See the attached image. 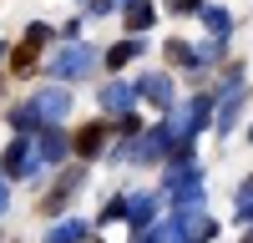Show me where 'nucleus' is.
I'll return each mask as SVG.
<instances>
[{"label":"nucleus","mask_w":253,"mask_h":243,"mask_svg":"<svg viewBox=\"0 0 253 243\" xmlns=\"http://www.w3.org/2000/svg\"><path fill=\"white\" fill-rule=\"evenodd\" d=\"M203 20H208V31H213V36H228V31H233V15L218 10V5H208V10H203Z\"/></svg>","instance_id":"obj_15"},{"label":"nucleus","mask_w":253,"mask_h":243,"mask_svg":"<svg viewBox=\"0 0 253 243\" xmlns=\"http://www.w3.org/2000/svg\"><path fill=\"white\" fill-rule=\"evenodd\" d=\"M126 208H132V198H112L107 208H101V223H107V218H126Z\"/></svg>","instance_id":"obj_20"},{"label":"nucleus","mask_w":253,"mask_h":243,"mask_svg":"<svg viewBox=\"0 0 253 243\" xmlns=\"http://www.w3.org/2000/svg\"><path fill=\"white\" fill-rule=\"evenodd\" d=\"M41 172V152H36V137H15L10 152H5V177H36Z\"/></svg>","instance_id":"obj_2"},{"label":"nucleus","mask_w":253,"mask_h":243,"mask_svg":"<svg viewBox=\"0 0 253 243\" xmlns=\"http://www.w3.org/2000/svg\"><path fill=\"white\" fill-rule=\"evenodd\" d=\"M248 243H253V238H248Z\"/></svg>","instance_id":"obj_26"},{"label":"nucleus","mask_w":253,"mask_h":243,"mask_svg":"<svg viewBox=\"0 0 253 243\" xmlns=\"http://www.w3.org/2000/svg\"><path fill=\"white\" fill-rule=\"evenodd\" d=\"M142 51H147V40H142V36H132V40H122V46H112V51H107V66H126V61L142 56Z\"/></svg>","instance_id":"obj_12"},{"label":"nucleus","mask_w":253,"mask_h":243,"mask_svg":"<svg viewBox=\"0 0 253 243\" xmlns=\"http://www.w3.org/2000/svg\"><path fill=\"white\" fill-rule=\"evenodd\" d=\"M152 20H157V10L147 5V0H132V5H126V26H132V36H137V31H147Z\"/></svg>","instance_id":"obj_13"},{"label":"nucleus","mask_w":253,"mask_h":243,"mask_svg":"<svg viewBox=\"0 0 253 243\" xmlns=\"http://www.w3.org/2000/svg\"><path fill=\"white\" fill-rule=\"evenodd\" d=\"M10 127H15L20 137H31V132H41V127H46V122H41V112L26 101V107H15V112H10Z\"/></svg>","instance_id":"obj_10"},{"label":"nucleus","mask_w":253,"mask_h":243,"mask_svg":"<svg viewBox=\"0 0 253 243\" xmlns=\"http://www.w3.org/2000/svg\"><path fill=\"white\" fill-rule=\"evenodd\" d=\"M208 117H213V96H193V101H187V112H177L172 122H167L172 137H177V147H182V142H193V137L208 127Z\"/></svg>","instance_id":"obj_1"},{"label":"nucleus","mask_w":253,"mask_h":243,"mask_svg":"<svg viewBox=\"0 0 253 243\" xmlns=\"http://www.w3.org/2000/svg\"><path fill=\"white\" fill-rule=\"evenodd\" d=\"M96 147H101V127H86V132H81V142H76V152H81V157H91Z\"/></svg>","instance_id":"obj_17"},{"label":"nucleus","mask_w":253,"mask_h":243,"mask_svg":"<svg viewBox=\"0 0 253 243\" xmlns=\"http://www.w3.org/2000/svg\"><path fill=\"white\" fill-rule=\"evenodd\" d=\"M0 56H5V46H0Z\"/></svg>","instance_id":"obj_25"},{"label":"nucleus","mask_w":253,"mask_h":243,"mask_svg":"<svg viewBox=\"0 0 253 243\" xmlns=\"http://www.w3.org/2000/svg\"><path fill=\"white\" fill-rule=\"evenodd\" d=\"M172 147H177V137H172V127L162 122V127H152V132L137 142V152H132V157H137V162H162Z\"/></svg>","instance_id":"obj_5"},{"label":"nucleus","mask_w":253,"mask_h":243,"mask_svg":"<svg viewBox=\"0 0 253 243\" xmlns=\"http://www.w3.org/2000/svg\"><path fill=\"white\" fill-rule=\"evenodd\" d=\"M126 218H132V228H137V233H147V228H152V218H157V198H132Z\"/></svg>","instance_id":"obj_9"},{"label":"nucleus","mask_w":253,"mask_h":243,"mask_svg":"<svg viewBox=\"0 0 253 243\" xmlns=\"http://www.w3.org/2000/svg\"><path fill=\"white\" fill-rule=\"evenodd\" d=\"M46 40H51V26H31L26 31V46H46Z\"/></svg>","instance_id":"obj_21"},{"label":"nucleus","mask_w":253,"mask_h":243,"mask_svg":"<svg viewBox=\"0 0 253 243\" xmlns=\"http://www.w3.org/2000/svg\"><path fill=\"white\" fill-rule=\"evenodd\" d=\"M132 96H137V81H132V86H126V81H107V86L96 91L101 112H117V117H126V107H132Z\"/></svg>","instance_id":"obj_7"},{"label":"nucleus","mask_w":253,"mask_h":243,"mask_svg":"<svg viewBox=\"0 0 253 243\" xmlns=\"http://www.w3.org/2000/svg\"><path fill=\"white\" fill-rule=\"evenodd\" d=\"M31 107L41 112L46 127H56V122H66V112H71V91H66V86H46V91L31 96Z\"/></svg>","instance_id":"obj_4"},{"label":"nucleus","mask_w":253,"mask_h":243,"mask_svg":"<svg viewBox=\"0 0 253 243\" xmlns=\"http://www.w3.org/2000/svg\"><path fill=\"white\" fill-rule=\"evenodd\" d=\"M117 5H132V0H117Z\"/></svg>","instance_id":"obj_24"},{"label":"nucleus","mask_w":253,"mask_h":243,"mask_svg":"<svg viewBox=\"0 0 253 243\" xmlns=\"http://www.w3.org/2000/svg\"><path fill=\"white\" fill-rule=\"evenodd\" d=\"M137 96L152 101V107H172V76H167V71H147L137 81Z\"/></svg>","instance_id":"obj_6"},{"label":"nucleus","mask_w":253,"mask_h":243,"mask_svg":"<svg viewBox=\"0 0 253 243\" xmlns=\"http://www.w3.org/2000/svg\"><path fill=\"white\" fill-rule=\"evenodd\" d=\"M238 223H253V177H243V188H238Z\"/></svg>","instance_id":"obj_16"},{"label":"nucleus","mask_w":253,"mask_h":243,"mask_svg":"<svg viewBox=\"0 0 253 243\" xmlns=\"http://www.w3.org/2000/svg\"><path fill=\"white\" fill-rule=\"evenodd\" d=\"M0 213H5V177H0Z\"/></svg>","instance_id":"obj_23"},{"label":"nucleus","mask_w":253,"mask_h":243,"mask_svg":"<svg viewBox=\"0 0 253 243\" xmlns=\"http://www.w3.org/2000/svg\"><path fill=\"white\" fill-rule=\"evenodd\" d=\"M76 182H81V167H71L66 177H61V182H56V193L46 198V208H51V213H56V208H66V193L76 188Z\"/></svg>","instance_id":"obj_14"},{"label":"nucleus","mask_w":253,"mask_h":243,"mask_svg":"<svg viewBox=\"0 0 253 243\" xmlns=\"http://www.w3.org/2000/svg\"><path fill=\"white\" fill-rule=\"evenodd\" d=\"M218 56H223V36H213V40L198 51V61H218Z\"/></svg>","instance_id":"obj_22"},{"label":"nucleus","mask_w":253,"mask_h":243,"mask_svg":"<svg viewBox=\"0 0 253 243\" xmlns=\"http://www.w3.org/2000/svg\"><path fill=\"white\" fill-rule=\"evenodd\" d=\"M91 61H96L91 46H66V51L51 61V76H56V81H76V76H86V71H91Z\"/></svg>","instance_id":"obj_3"},{"label":"nucleus","mask_w":253,"mask_h":243,"mask_svg":"<svg viewBox=\"0 0 253 243\" xmlns=\"http://www.w3.org/2000/svg\"><path fill=\"white\" fill-rule=\"evenodd\" d=\"M167 56H172V61H177V66H193V61H198V51H187V46H182V40H172V46H167Z\"/></svg>","instance_id":"obj_19"},{"label":"nucleus","mask_w":253,"mask_h":243,"mask_svg":"<svg viewBox=\"0 0 253 243\" xmlns=\"http://www.w3.org/2000/svg\"><path fill=\"white\" fill-rule=\"evenodd\" d=\"M81 238H86V223L81 218H66V223H56L46 233V243H81Z\"/></svg>","instance_id":"obj_11"},{"label":"nucleus","mask_w":253,"mask_h":243,"mask_svg":"<svg viewBox=\"0 0 253 243\" xmlns=\"http://www.w3.org/2000/svg\"><path fill=\"white\" fill-rule=\"evenodd\" d=\"M167 10H172V15H203L208 5H203V0H167Z\"/></svg>","instance_id":"obj_18"},{"label":"nucleus","mask_w":253,"mask_h":243,"mask_svg":"<svg viewBox=\"0 0 253 243\" xmlns=\"http://www.w3.org/2000/svg\"><path fill=\"white\" fill-rule=\"evenodd\" d=\"M36 152H41V162H61V157L71 152V142H66V132H61V127H41Z\"/></svg>","instance_id":"obj_8"}]
</instances>
